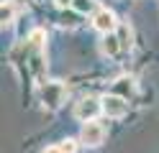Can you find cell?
Instances as JSON below:
<instances>
[{"label":"cell","mask_w":159,"mask_h":153,"mask_svg":"<svg viewBox=\"0 0 159 153\" xmlns=\"http://www.w3.org/2000/svg\"><path fill=\"white\" fill-rule=\"evenodd\" d=\"M64 95H67V89L62 82H46L41 87V105L46 110H59L64 102Z\"/></svg>","instance_id":"6da1fadb"},{"label":"cell","mask_w":159,"mask_h":153,"mask_svg":"<svg viewBox=\"0 0 159 153\" xmlns=\"http://www.w3.org/2000/svg\"><path fill=\"white\" fill-rule=\"evenodd\" d=\"M103 140H105V128L100 125V122L90 120V122H85V125H82V130H80V143H82V146L98 148Z\"/></svg>","instance_id":"7a4b0ae2"},{"label":"cell","mask_w":159,"mask_h":153,"mask_svg":"<svg viewBox=\"0 0 159 153\" xmlns=\"http://www.w3.org/2000/svg\"><path fill=\"white\" fill-rule=\"evenodd\" d=\"M98 112H103V100H95V97H85L77 102L75 107V117L82 120V122H90L98 117Z\"/></svg>","instance_id":"3957f363"},{"label":"cell","mask_w":159,"mask_h":153,"mask_svg":"<svg viewBox=\"0 0 159 153\" xmlns=\"http://www.w3.org/2000/svg\"><path fill=\"white\" fill-rule=\"evenodd\" d=\"M103 112H105L108 117H123L126 112H128V100L111 92V95L103 97Z\"/></svg>","instance_id":"277c9868"},{"label":"cell","mask_w":159,"mask_h":153,"mask_svg":"<svg viewBox=\"0 0 159 153\" xmlns=\"http://www.w3.org/2000/svg\"><path fill=\"white\" fill-rule=\"evenodd\" d=\"M93 28L95 31H100V33H113V31L118 28V20L113 15V10H108V8H100L98 13H93Z\"/></svg>","instance_id":"5b68a950"},{"label":"cell","mask_w":159,"mask_h":153,"mask_svg":"<svg viewBox=\"0 0 159 153\" xmlns=\"http://www.w3.org/2000/svg\"><path fill=\"white\" fill-rule=\"evenodd\" d=\"M113 95H121L126 100H131L136 95V79L134 77H118L113 82Z\"/></svg>","instance_id":"8992f818"},{"label":"cell","mask_w":159,"mask_h":153,"mask_svg":"<svg viewBox=\"0 0 159 153\" xmlns=\"http://www.w3.org/2000/svg\"><path fill=\"white\" fill-rule=\"evenodd\" d=\"M100 49H103V54H108V56H116L118 51L123 49V41H121V36L116 33H105V38H103V44H100Z\"/></svg>","instance_id":"52a82bcc"},{"label":"cell","mask_w":159,"mask_h":153,"mask_svg":"<svg viewBox=\"0 0 159 153\" xmlns=\"http://www.w3.org/2000/svg\"><path fill=\"white\" fill-rule=\"evenodd\" d=\"M72 8L77 10V13H98V0H72Z\"/></svg>","instance_id":"ba28073f"},{"label":"cell","mask_w":159,"mask_h":153,"mask_svg":"<svg viewBox=\"0 0 159 153\" xmlns=\"http://www.w3.org/2000/svg\"><path fill=\"white\" fill-rule=\"evenodd\" d=\"M13 15H16V5L11 3V0H5L3 8H0V18H3V26L13 23Z\"/></svg>","instance_id":"9c48e42d"},{"label":"cell","mask_w":159,"mask_h":153,"mask_svg":"<svg viewBox=\"0 0 159 153\" xmlns=\"http://www.w3.org/2000/svg\"><path fill=\"white\" fill-rule=\"evenodd\" d=\"M59 148H62V153H77V140L67 138V140H62V143H59Z\"/></svg>","instance_id":"30bf717a"},{"label":"cell","mask_w":159,"mask_h":153,"mask_svg":"<svg viewBox=\"0 0 159 153\" xmlns=\"http://www.w3.org/2000/svg\"><path fill=\"white\" fill-rule=\"evenodd\" d=\"M41 153H62V148H59V146H49V148L41 151Z\"/></svg>","instance_id":"8fae6325"},{"label":"cell","mask_w":159,"mask_h":153,"mask_svg":"<svg viewBox=\"0 0 159 153\" xmlns=\"http://www.w3.org/2000/svg\"><path fill=\"white\" fill-rule=\"evenodd\" d=\"M54 3H57L59 8H67V5H72V0H54Z\"/></svg>","instance_id":"7c38bea8"}]
</instances>
